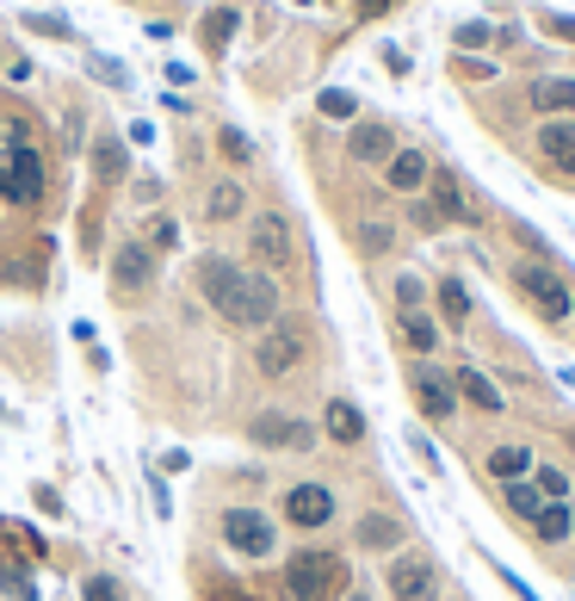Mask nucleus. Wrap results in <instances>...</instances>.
Returning a JSON list of instances; mask_svg holds the SVG:
<instances>
[{
  "label": "nucleus",
  "instance_id": "obj_1",
  "mask_svg": "<svg viewBox=\"0 0 575 601\" xmlns=\"http://www.w3.org/2000/svg\"><path fill=\"white\" fill-rule=\"evenodd\" d=\"M192 285H199L204 304H211L230 329H242V335H260L266 323L285 317L279 280L260 273V267H242V261H230V254H204L199 267H192Z\"/></svg>",
  "mask_w": 575,
  "mask_h": 601
},
{
  "label": "nucleus",
  "instance_id": "obj_2",
  "mask_svg": "<svg viewBox=\"0 0 575 601\" xmlns=\"http://www.w3.org/2000/svg\"><path fill=\"white\" fill-rule=\"evenodd\" d=\"M508 285H513V298L526 304L544 329H569L575 323V285L563 280V267L520 254V261H508Z\"/></svg>",
  "mask_w": 575,
  "mask_h": 601
},
{
  "label": "nucleus",
  "instance_id": "obj_3",
  "mask_svg": "<svg viewBox=\"0 0 575 601\" xmlns=\"http://www.w3.org/2000/svg\"><path fill=\"white\" fill-rule=\"evenodd\" d=\"M347 558L328 552V546H297L285 558V595L291 601H341L347 595Z\"/></svg>",
  "mask_w": 575,
  "mask_h": 601
},
{
  "label": "nucleus",
  "instance_id": "obj_4",
  "mask_svg": "<svg viewBox=\"0 0 575 601\" xmlns=\"http://www.w3.org/2000/svg\"><path fill=\"white\" fill-rule=\"evenodd\" d=\"M310 323L304 317H279V323H266L260 335H254V372H260V379H291L297 366L310 360Z\"/></svg>",
  "mask_w": 575,
  "mask_h": 601
},
{
  "label": "nucleus",
  "instance_id": "obj_5",
  "mask_svg": "<svg viewBox=\"0 0 575 601\" xmlns=\"http://www.w3.org/2000/svg\"><path fill=\"white\" fill-rule=\"evenodd\" d=\"M439 558L427 546H403L396 558H384V589L390 601H439Z\"/></svg>",
  "mask_w": 575,
  "mask_h": 601
},
{
  "label": "nucleus",
  "instance_id": "obj_6",
  "mask_svg": "<svg viewBox=\"0 0 575 601\" xmlns=\"http://www.w3.org/2000/svg\"><path fill=\"white\" fill-rule=\"evenodd\" d=\"M217 534H223V546H230L235 558H273L279 552V521L266 515V508H248V503H235V508H223V521H217Z\"/></svg>",
  "mask_w": 575,
  "mask_h": 601
},
{
  "label": "nucleus",
  "instance_id": "obj_7",
  "mask_svg": "<svg viewBox=\"0 0 575 601\" xmlns=\"http://www.w3.org/2000/svg\"><path fill=\"white\" fill-rule=\"evenodd\" d=\"M248 261L260 273H285L297 261V230H291V218H285L279 205H266V211L248 218Z\"/></svg>",
  "mask_w": 575,
  "mask_h": 601
},
{
  "label": "nucleus",
  "instance_id": "obj_8",
  "mask_svg": "<svg viewBox=\"0 0 575 601\" xmlns=\"http://www.w3.org/2000/svg\"><path fill=\"white\" fill-rule=\"evenodd\" d=\"M408 397H415V410L420 422H434V428H451L458 422V391H451V372L439 360H408Z\"/></svg>",
  "mask_w": 575,
  "mask_h": 601
},
{
  "label": "nucleus",
  "instance_id": "obj_9",
  "mask_svg": "<svg viewBox=\"0 0 575 601\" xmlns=\"http://www.w3.org/2000/svg\"><path fill=\"white\" fill-rule=\"evenodd\" d=\"M0 199L19 211H32L38 199H44V149H38L32 137L13 143L7 156H0Z\"/></svg>",
  "mask_w": 575,
  "mask_h": 601
},
{
  "label": "nucleus",
  "instance_id": "obj_10",
  "mask_svg": "<svg viewBox=\"0 0 575 601\" xmlns=\"http://www.w3.org/2000/svg\"><path fill=\"white\" fill-rule=\"evenodd\" d=\"M279 515L297 534H322V527H334V515H341V496H334V484H322V477H304V484H291V491L279 496Z\"/></svg>",
  "mask_w": 575,
  "mask_h": 601
},
{
  "label": "nucleus",
  "instance_id": "obj_11",
  "mask_svg": "<svg viewBox=\"0 0 575 601\" xmlns=\"http://www.w3.org/2000/svg\"><path fill=\"white\" fill-rule=\"evenodd\" d=\"M248 441L260 453H310V446H322V428L291 415V410H260L248 422Z\"/></svg>",
  "mask_w": 575,
  "mask_h": 601
},
{
  "label": "nucleus",
  "instance_id": "obj_12",
  "mask_svg": "<svg viewBox=\"0 0 575 601\" xmlns=\"http://www.w3.org/2000/svg\"><path fill=\"white\" fill-rule=\"evenodd\" d=\"M156 280H161V254L142 236H130V242L111 249V292H118L125 304H137L142 292H156Z\"/></svg>",
  "mask_w": 575,
  "mask_h": 601
},
{
  "label": "nucleus",
  "instance_id": "obj_13",
  "mask_svg": "<svg viewBox=\"0 0 575 601\" xmlns=\"http://www.w3.org/2000/svg\"><path fill=\"white\" fill-rule=\"evenodd\" d=\"M408 546V521L390 515V508H365L353 521V552L359 558H396Z\"/></svg>",
  "mask_w": 575,
  "mask_h": 601
},
{
  "label": "nucleus",
  "instance_id": "obj_14",
  "mask_svg": "<svg viewBox=\"0 0 575 601\" xmlns=\"http://www.w3.org/2000/svg\"><path fill=\"white\" fill-rule=\"evenodd\" d=\"M532 149H539L551 180H575V118H544L532 130Z\"/></svg>",
  "mask_w": 575,
  "mask_h": 601
},
{
  "label": "nucleus",
  "instance_id": "obj_15",
  "mask_svg": "<svg viewBox=\"0 0 575 601\" xmlns=\"http://www.w3.org/2000/svg\"><path fill=\"white\" fill-rule=\"evenodd\" d=\"M427 199H434V211H439L446 223H458V230H477V223H482V205L470 199V187L451 175V168H434V180H427Z\"/></svg>",
  "mask_w": 575,
  "mask_h": 601
},
{
  "label": "nucleus",
  "instance_id": "obj_16",
  "mask_svg": "<svg viewBox=\"0 0 575 601\" xmlns=\"http://www.w3.org/2000/svg\"><path fill=\"white\" fill-rule=\"evenodd\" d=\"M434 317L446 335H465L470 323H477V298H470V285L458 280V273H439L434 280Z\"/></svg>",
  "mask_w": 575,
  "mask_h": 601
},
{
  "label": "nucleus",
  "instance_id": "obj_17",
  "mask_svg": "<svg viewBox=\"0 0 575 601\" xmlns=\"http://www.w3.org/2000/svg\"><path fill=\"white\" fill-rule=\"evenodd\" d=\"M396 149H403V143H396V130H390L384 118H353V130H347V156H353L359 168H384Z\"/></svg>",
  "mask_w": 575,
  "mask_h": 601
},
{
  "label": "nucleus",
  "instance_id": "obj_18",
  "mask_svg": "<svg viewBox=\"0 0 575 601\" xmlns=\"http://www.w3.org/2000/svg\"><path fill=\"white\" fill-rule=\"evenodd\" d=\"M427 180H434V156H427V149H415V143H403V149L384 161V187L396 192V199L427 192Z\"/></svg>",
  "mask_w": 575,
  "mask_h": 601
},
{
  "label": "nucleus",
  "instance_id": "obj_19",
  "mask_svg": "<svg viewBox=\"0 0 575 601\" xmlns=\"http://www.w3.org/2000/svg\"><path fill=\"white\" fill-rule=\"evenodd\" d=\"M451 391H458V403L465 410H477V415H501L508 410V397H501V384L482 372V366H451Z\"/></svg>",
  "mask_w": 575,
  "mask_h": 601
},
{
  "label": "nucleus",
  "instance_id": "obj_20",
  "mask_svg": "<svg viewBox=\"0 0 575 601\" xmlns=\"http://www.w3.org/2000/svg\"><path fill=\"white\" fill-rule=\"evenodd\" d=\"M396 341H403L415 360H434L446 348V329H439L434 310H396Z\"/></svg>",
  "mask_w": 575,
  "mask_h": 601
},
{
  "label": "nucleus",
  "instance_id": "obj_21",
  "mask_svg": "<svg viewBox=\"0 0 575 601\" xmlns=\"http://www.w3.org/2000/svg\"><path fill=\"white\" fill-rule=\"evenodd\" d=\"M532 465H539L532 441H496L489 453H482V472H489V484H520V477H532Z\"/></svg>",
  "mask_w": 575,
  "mask_h": 601
},
{
  "label": "nucleus",
  "instance_id": "obj_22",
  "mask_svg": "<svg viewBox=\"0 0 575 601\" xmlns=\"http://www.w3.org/2000/svg\"><path fill=\"white\" fill-rule=\"evenodd\" d=\"M526 106L539 118H575V75H539L526 87Z\"/></svg>",
  "mask_w": 575,
  "mask_h": 601
},
{
  "label": "nucleus",
  "instance_id": "obj_23",
  "mask_svg": "<svg viewBox=\"0 0 575 601\" xmlns=\"http://www.w3.org/2000/svg\"><path fill=\"white\" fill-rule=\"evenodd\" d=\"M322 441H334V446H359L365 441V410H359L353 397H328V410H322Z\"/></svg>",
  "mask_w": 575,
  "mask_h": 601
},
{
  "label": "nucleus",
  "instance_id": "obj_24",
  "mask_svg": "<svg viewBox=\"0 0 575 601\" xmlns=\"http://www.w3.org/2000/svg\"><path fill=\"white\" fill-rule=\"evenodd\" d=\"M199 211H204V223H235L242 211H248V187H242L235 175L211 180V187L199 192Z\"/></svg>",
  "mask_w": 575,
  "mask_h": 601
},
{
  "label": "nucleus",
  "instance_id": "obj_25",
  "mask_svg": "<svg viewBox=\"0 0 575 601\" xmlns=\"http://www.w3.org/2000/svg\"><path fill=\"white\" fill-rule=\"evenodd\" d=\"M526 534H532V546H544V552L569 546V539H575V503H544L539 521H532Z\"/></svg>",
  "mask_w": 575,
  "mask_h": 601
},
{
  "label": "nucleus",
  "instance_id": "obj_26",
  "mask_svg": "<svg viewBox=\"0 0 575 601\" xmlns=\"http://www.w3.org/2000/svg\"><path fill=\"white\" fill-rule=\"evenodd\" d=\"M94 180H99V187L130 180V143L125 137H111V130H99V137H94Z\"/></svg>",
  "mask_w": 575,
  "mask_h": 601
},
{
  "label": "nucleus",
  "instance_id": "obj_27",
  "mask_svg": "<svg viewBox=\"0 0 575 601\" xmlns=\"http://www.w3.org/2000/svg\"><path fill=\"white\" fill-rule=\"evenodd\" d=\"M496 496H501V508H508L520 527H532V521H539V508H544V496H539L532 477H520V484H496Z\"/></svg>",
  "mask_w": 575,
  "mask_h": 601
},
{
  "label": "nucleus",
  "instance_id": "obj_28",
  "mask_svg": "<svg viewBox=\"0 0 575 601\" xmlns=\"http://www.w3.org/2000/svg\"><path fill=\"white\" fill-rule=\"evenodd\" d=\"M235 25H242V13H235V7H211V13L199 19V44L211 50V56H223V50H230V38H235Z\"/></svg>",
  "mask_w": 575,
  "mask_h": 601
},
{
  "label": "nucleus",
  "instance_id": "obj_29",
  "mask_svg": "<svg viewBox=\"0 0 575 601\" xmlns=\"http://www.w3.org/2000/svg\"><path fill=\"white\" fill-rule=\"evenodd\" d=\"M353 249L365 254V261L390 254V249H396V223H384V218H365V223H353Z\"/></svg>",
  "mask_w": 575,
  "mask_h": 601
},
{
  "label": "nucleus",
  "instance_id": "obj_30",
  "mask_svg": "<svg viewBox=\"0 0 575 601\" xmlns=\"http://www.w3.org/2000/svg\"><path fill=\"white\" fill-rule=\"evenodd\" d=\"M390 304H396V310H427V304H434V285L420 280V273H396V285H390Z\"/></svg>",
  "mask_w": 575,
  "mask_h": 601
},
{
  "label": "nucleus",
  "instance_id": "obj_31",
  "mask_svg": "<svg viewBox=\"0 0 575 601\" xmlns=\"http://www.w3.org/2000/svg\"><path fill=\"white\" fill-rule=\"evenodd\" d=\"M217 156L230 168H254V137L242 125H217Z\"/></svg>",
  "mask_w": 575,
  "mask_h": 601
},
{
  "label": "nucleus",
  "instance_id": "obj_32",
  "mask_svg": "<svg viewBox=\"0 0 575 601\" xmlns=\"http://www.w3.org/2000/svg\"><path fill=\"white\" fill-rule=\"evenodd\" d=\"M532 484H539L544 503H575V477L563 465H532Z\"/></svg>",
  "mask_w": 575,
  "mask_h": 601
},
{
  "label": "nucleus",
  "instance_id": "obj_33",
  "mask_svg": "<svg viewBox=\"0 0 575 601\" xmlns=\"http://www.w3.org/2000/svg\"><path fill=\"white\" fill-rule=\"evenodd\" d=\"M316 112L334 118V125H353L359 118V94H347V87H322V94H316Z\"/></svg>",
  "mask_w": 575,
  "mask_h": 601
},
{
  "label": "nucleus",
  "instance_id": "obj_34",
  "mask_svg": "<svg viewBox=\"0 0 575 601\" xmlns=\"http://www.w3.org/2000/svg\"><path fill=\"white\" fill-rule=\"evenodd\" d=\"M451 44H458V56H470V50H489V44H496V32H489V19H465V25L451 32Z\"/></svg>",
  "mask_w": 575,
  "mask_h": 601
},
{
  "label": "nucleus",
  "instance_id": "obj_35",
  "mask_svg": "<svg viewBox=\"0 0 575 601\" xmlns=\"http://www.w3.org/2000/svg\"><path fill=\"white\" fill-rule=\"evenodd\" d=\"M408 223H415L420 236H439V230H446V218L434 211V199H427V192H415V199H408Z\"/></svg>",
  "mask_w": 575,
  "mask_h": 601
},
{
  "label": "nucleus",
  "instance_id": "obj_36",
  "mask_svg": "<svg viewBox=\"0 0 575 601\" xmlns=\"http://www.w3.org/2000/svg\"><path fill=\"white\" fill-rule=\"evenodd\" d=\"M489 570H496V577H501V589H508L513 601H544L539 589H532V583H526V577H520V570H513V565H501V558H489Z\"/></svg>",
  "mask_w": 575,
  "mask_h": 601
},
{
  "label": "nucleus",
  "instance_id": "obj_37",
  "mask_svg": "<svg viewBox=\"0 0 575 601\" xmlns=\"http://www.w3.org/2000/svg\"><path fill=\"white\" fill-rule=\"evenodd\" d=\"M81 601H125V583H118V577H106V570H94V577L81 583Z\"/></svg>",
  "mask_w": 575,
  "mask_h": 601
},
{
  "label": "nucleus",
  "instance_id": "obj_38",
  "mask_svg": "<svg viewBox=\"0 0 575 601\" xmlns=\"http://www.w3.org/2000/svg\"><path fill=\"white\" fill-rule=\"evenodd\" d=\"M25 32H38V38H75V25H68L63 13H25Z\"/></svg>",
  "mask_w": 575,
  "mask_h": 601
},
{
  "label": "nucleus",
  "instance_id": "obj_39",
  "mask_svg": "<svg viewBox=\"0 0 575 601\" xmlns=\"http://www.w3.org/2000/svg\"><path fill=\"white\" fill-rule=\"evenodd\" d=\"M142 242H149V249H156V254L180 249V223H173V218H156V223H149V236H142Z\"/></svg>",
  "mask_w": 575,
  "mask_h": 601
},
{
  "label": "nucleus",
  "instance_id": "obj_40",
  "mask_svg": "<svg viewBox=\"0 0 575 601\" xmlns=\"http://www.w3.org/2000/svg\"><path fill=\"white\" fill-rule=\"evenodd\" d=\"M408 453H415V460H420V465H427V472L439 477V446L427 441V428H408Z\"/></svg>",
  "mask_w": 575,
  "mask_h": 601
},
{
  "label": "nucleus",
  "instance_id": "obj_41",
  "mask_svg": "<svg viewBox=\"0 0 575 601\" xmlns=\"http://www.w3.org/2000/svg\"><path fill=\"white\" fill-rule=\"evenodd\" d=\"M451 75L458 81H489L496 75V63H482V56H451Z\"/></svg>",
  "mask_w": 575,
  "mask_h": 601
},
{
  "label": "nucleus",
  "instance_id": "obj_42",
  "mask_svg": "<svg viewBox=\"0 0 575 601\" xmlns=\"http://www.w3.org/2000/svg\"><path fill=\"white\" fill-rule=\"evenodd\" d=\"M25 137H32V125H25L19 112H13V118H0V156H7L13 143H25Z\"/></svg>",
  "mask_w": 575,
  "mask_h": 601
},
{
  "label": "nucleus",
  "instance_id": "obj_43",
  "mask_svg": "<svg viewBox=\"0 0 575 601\" xmlns=\"http://www.w3.org/2000/svg\"><path fill=\"white\" fill-rule=\"evenodd\" d=\"M87 63H94V75H99V81H111V87H130L125 63H111V56H87Z\"/></svg>",
  "mask_w": 575,
  "mask_h": 601
},
{
  "label": "nucleus",
  "instance_id": "obj_44",
  "mask_svg": "<svg viewBox=\"0 0 575 601\" xmlns=\"http://www.w3.org/2000/svg\"><path fill=\"white\" fill-rule=\"evenodd\" d=\"M539 25H544L551 38H563V44H575V19H569V13H539Z\"/></svg>",
  "mask_w": 575,
  "mask_h": 601
},
{
  "label": "nucleus",
  "instance_id": "obj_45",
  "mask_svg": "<svg viewBox=\"0 0 575 601\" xmlns=\"http://www.w3.org/2000/svg\"><path fill=\"white\" fill-rule=\"evenodd\" d=\"M130 199H137V205H161V180H130Z\"/></svg>",
  "mask_w": 575,
  "mask_h": 601
},
{
  "label": "nucleus",
  "instance_id": "obj_46",
  "mask_svg": "<svg viewBox=\"0 0 575 601\" xmlns=\"http://www.w3.org/2000/svg\"><path fill=\"white\" fill-rule=\"evenodd\" d=\"M403 0H359V19H384V13H396Z\"/></svg>",
  "mask_w": 575,
  "mask_h": 601
},
{
  "label": "nucleus",
  "instance_id": "obj_47",
  "mask_svg": "<svg viewBox=\"0 0 575 601\" xmlns=\"http://www.w3.org/2000/svg\"><path fill=\"white\" fill-rule=\"evenodd\" d=\"M341 601H372V595H365V589H359V583H353V589H347V595H341Z\"/></svg>",
  "mask_w": 575,
  "mask_h": 601
}]
</instances>
